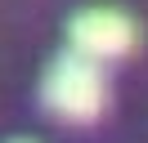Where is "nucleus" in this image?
<instances>
[{
  "mask_svg": "<svg viewBox=\"0 0 148 143\" xmlns=\"http://www.w3.org/2000/svg\"><path fill=\"white\" fill-rule=\"evenodd\" d=\"M135 22H130L121 9H85L67 22V40H72L76 54L94 63H108V58H126L135 49Z\"/></svg>",
  "mask_w": 148,
  "mask_h": 143,
  "instance_id": "f03ea898",
  "label": "nucleus"
},
{
  "mask_svg": "<svg viewBox=\"0 0 148 143\" xmlns=\"http://www.w3.org/2000/svg\"><path fill=\"white\" fill-rule=\"evenodd\" d=\"M40 94H45V107L58 121H72V125L94 121L103 112V103H108V85H103L99 63L76 54V49L63 54V58H54V67L45 72Z\"/></svg>",
  "mask_w": 148,
  "mask_h": 143,
  "instance_id": "f257e3e1",
  "label": "nucleus"
}]
</instances>
